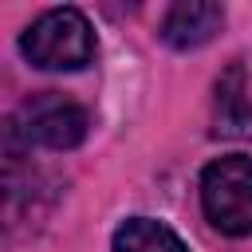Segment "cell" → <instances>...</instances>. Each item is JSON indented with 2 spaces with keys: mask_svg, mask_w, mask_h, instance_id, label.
Returning a JSON list of instances; mask_svg holds the SVG:
<instances>
[{
  "mask_svg": "<svg viewBox=\"0 0 252 252\" xmlns=\"http://www.w3.org/2000/svg\"><path fill=\"white\" fill-rule=\"evenodd\" d=\"M20 51L43 71H79L94 59V32L79 8H51L20 35Z\"/></svg>",
  "mask_w": 252,
  "mask_h": 252,
  "instance_id": "cell-1",
  "label": "cell"
},
{
  "mask_svg": "<svg viewBox=\"0 0 252 252\" xmlns=\"http://www.w3.org/2000/svg\"><path fill=\"white\" fill-rule=\"evenodd\" d=\"M201 209L224 236H252V158L228 154L201 173Z\"/></svg>",
  "mask_w": 252,
  "mask_h": 252,
  "instance_id": "cell-2",
  "label": "cell"
},
{
  "mask_svg": "<svg viewBox=\"0 0 252 252\" xmlns=\"http://www.w3.org/2000/svg\"><path fill=\"white\" fill-rule=\"evenodd\" d=\"M87 110L55 91L32 94L28 102H20V110L8 122V142H24V146H43V150H75L87 138Z\"/></svg>",
  "mask_w": 252,
  "mask_h": 252,
  "instance_id": "cell-3",
  "label": "cell"
},
{
  "mask_svg": "<svg viewBox=\"0 0 252 252\" xmlns=\"http://www.w3.org/2000/svg\"><path fill=\"white\" fill-rule=\"evenodd\" d=\"M224 24V8L213 4V0H181L165 12L161 20V39L177 51H189V47H201L209 43Z\"/></svg>",
  "mask_w": 252,
  "mask_h": 252,
  "instance_id": "cell-4",
  "label": "cell"
},
{
  "mask_svg": "<svg viewBox=\"0 0 252 252\" xmlns=\"http://www.w3.org/2000/svg\"><path fill=\"white\" fill-rule=\"evenodd\" d=\"M213 130L228 134V138H244L252 134V94L244 83V67L232 63L220 83H217V102H213Z\"/></svg>",
  "mask_w": 252,
  "mask_h": 252,
  "instance_id": "cell-5",
  "label": "cell"
},
{
  "mask_svg": "<svg viewBox=\"0 0 252 252\" xmlns=\"http://www.w3.org/2000/svg\"><path fill=\"white\" fill-rule=\"evenodd\" d=\"M114 252H189V248L169 224L150 220V217H134L114 232Z\"/></svg>",
  "mask_w": 252,
  "mask_h": 252,
  "instance_id": "cell-6",
  "label": "cell"
}]
</instances>
